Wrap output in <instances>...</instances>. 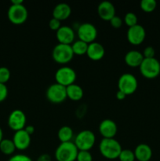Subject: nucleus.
<instances>
[{
	"label": "nucleus",
	"mask_w": 160,
	"mask_h": 161,
	"mask_svg": "<svg viewBox=\"0 0 160 161\" xmlns=\"http://www.w3.org/2000/svg\"><path fill=\"white\" fill-rule=\"evenodd\" d=\"M100 154L108 160H115L122 150L120 143L115 138H103L99 144Z\"/></svg>",
	"instance_id": "f257e3e1"
},
{
	"label": "nucleus",
	"mask_w": 160,
	"mask_h": 161,
	"mask_svg": "<svg viewBox=\"0 0 160 161\" xmlns=\"http://www.w3.org/2000/svg\"><path fill=\"white\" fill-rule=\"evenodd\" d=\"M78 149L73 142L61 143L55 151L56 161H76Z\"/></svg>",
	"instance_id": "f03ea898"
},
{
	"label": "nucleus",
	"mask_w": 160,
	"mask_h": 161,
	"mask_svg": "<svg viewBox=\"0 0 160 161\" xmlns=\"http://www.w3.org/2000/svg\"><path fill=\"white\" fill-rule=\"evenodd\" d=\"M139 69L141 75L148 80L157 78L160 75V62L155 58H144Z\"/></svg>",
	"instance_id": "7ed1b4c3"
},
{
	"label": "nucleus",
	"mask_w": 160,
	"mask_h": 161,
	"mask_svg": "<svg viewBox=\"0 0 160 161\" xmlns=\"http://www.w3.org/2000/svg\"><path fill=\"white\" fill-rule=\"evenodd\" d=\"M53 61L59 64H66L74 58V53L71 45L58 43L53 47L52 51Z\"/></svg>",
	"instance_id": "20e7f679"
},
{
	"label": "nucleus",
	"mask_w": 160,
	"mask_h": 161,
	"mask_svg": "<svg viewBox=\"0 0 160 161\" xmlns=\"http://www.w3.org/2000/svg\"><path fill=\"white\" fill-rule=\"evenodd\" d=\"M96 136L89 130H83L75 136L74 143L78 151H89L94 146Z\"/></svg>",
	"instance_id": "39448f33"
},
{
	"label": "nucleus",
	"mask_w": 160,
	"mask_h": 161,
	"mask_svg": "<svg viewBox=\"0 0 160 161\" xmlns=\"http://www.w3.org/2000/svg\"><path fill=\"white\" fill-rule=\"evenodd\" d=\"M138 87L137 79L131 73H124L118 80V88L126 96L134 94Z\"/></svg>",
	"instance_id": "423d86ee"
},
{
	"label": "nucleus",
	"mask_w": 160,
	"mask_h": 161,
	"mask_svg": "<svg viewBox=\"0 0 160 161\" xmlns=\"http://www.w3.org/2000/svg\"><path fill=\"white\" fill-rule=\"evenodd\" d=\"M76 72L72 68L68 66H62L59 68L55 72L56 83L62 86H67L74 84L76 80Z\"/></svg>",
	"instance_id": "0eeeda50"
},
{
	"label": "nucleus",
	"mask_w": 160,
	"mask_h": 161,
	"mask_svg": "<svg viewBox=\"0 0 160 161\" xmlns=\"http://www.w3.org/2000/svg\"><path fill=\"white\" fill-rule=\"evenodd\" d=\"M8 19L13 25H20L24 23L28 17V12L24 5H11L8 9Z\"/></svg>",
	"instance_id": "6e6552de"
},
{
	"label": "nucleus",
	"mask_w": 160,
	"mask_h": 161,
	"mask_svg": "<svg viewBox=\"0 0 160 161\" xmlns=\"http://www.w3.org/2000/svg\"><path fill=\"white\" fill-rule=\"evenodd\" d=\"M47 100L53 104H60L67 99V91L65 86L55 83L50 85L45 93Z\"/></svg>",
	"instance_id": "1a4fd4ad"
},
{
	"label": "nucleus",
	"mask_w": 160,
	"mask_h": 161,
	"mask_svg": "<svg viewBox=\"0 0 160 161\" xmlns=\"http://www.w3.org/2000/svg\"><path fill=\"white\" fill-rule=\"evenodd\" d=\"M77 35L79 40L89 44L95 42L97 37V29L93 24L83 23L78 26Z\"/></svg>",
	"instance_id": "9d476101"
},
{
	"label": "nucleus",
	"mask_w": 160,
	"mask_h": 161,
	"mask_svg": "<svg viewBox=\"0 0 160 161\" xmlns=\"http://www.w3.org/2000/svg\"><path fill=\"white\" fill-rule=\"evenodd\" d=\"M26 115L20 109L12 111L8 117V126L15 132L24 129L26 127Z\"/></svg>",
	"instance_id": "9b49d317"
},
{
	"label": "nucleus",
	"mask_w": 160,
	"mask_h": 161,
	"mask_svg": "<svg viewBox=\"0 0 160 161\" xmlns=\"http://www.w3.org/2000/svg\"><path fill=\"white\" fill-rule=\"evenodd\" d=\"M126 38L128 42L133 46H139L142 43L146 38V31L141 25L129 28L127 30Z\"/></svg>",
	"instance_id": "f8f14e48"
},
{
	"label": "nucleus",
	"mask_w": 160,
	"mask_h": 161,
	"mask_svg": "<svg viewBox=\"0 0 160 161\" xmlns=\"http://www.w3.org/2000/svg\"><path fill=\"white\" fill-rule=\"evenodd\" d=\"M56 37L59 43L72 45L75 42V33L71 27L62 25L56 31Z\"/></svg>",
	"instance_id": "ddd939ff"
},
{
	"label": "nucleus",
	"mask_w": 160,
	"mask_h": 161,
	"mask_svg": "<svg viewBox=\"0 0 160 161\" xmlns=\"http://www.w3.org/2000/svg\"><path fill=\"white\" fill-rule=\"evenodd\" d=\"M99 132L104 138H114L118 132V126L111 119H105L99 125Z\"/></svg>",
	"instance_id": "4468645a"
},
{
	"label": "nucleus",
	"mask_w": 160,
	"mask_h": 161,
	"mask_svg": "<svg viewBox=\"0 0 160 161\" xmlns=\"http://www.w3.org/2000/svg\"><path fill=\"white\" fill-rule=\"evenodd\" d=\"M13 142L15 145L16 149L18 150H25L31 145V135H28L24 130L16 131L13 137Z\"/></svg>",
	"instance_id": "2eb2a0df"
},
{
	"label": "nucleus",
	"mask_w": 160,
	"mask_h": 161,
	"mask_svg": "<svg viewBox=\"0 0 160 161\" xmlns=\"http://www.w3.org/2000/svg\"><path fill=\"white\" fill-rule=\"evenodd\" d=\"M97 14L100 19L110 21L115 16V8L109 1H103L97 6Z\"/></svg>",
	"instance_id": "dca6fc26"
},
{
	"label": "nucleus",
	"mask_w": 160,
	"mask_h": 161,
	"mask_svg": "<svg viewBox=\"0 0 160 161\" xmlns=\"http://www.w3.org/2000/svg\"><path fill=\"white\" fill-rule=\"evenodd\" d=\"M86 55L90 60L97 61L101 60L105 55V49L100 42H93L88 45Z\"/></svg>",
	"instance_id": "f3484780"
},
{
	"label": "nucleus",
	"mask_w": 160,
	"mask_h": 161,
	"mask_svg": "<svg viewBox=\"0 0 160 161\" xmlns=\"http://www.w3.org/2000/svg\"><path fill=\"white\" fill-rule=\"evenodd\" d=\"M144 59L143 53L138 50H130L125 53L124 57V61L125 64L131 68L140 67Z\"/></svg>",
	"instance_id": "a211bd4d"
},
{
	"label": "nucleus",
	"mask_w": 160,
	"mask_h": 161,
	"mask_svg": "<svg viewBox=\"0 0 160 161\" xmlns=\"http://www.w3.org/2000/svg\"><path fill=\"white\" fill-rule=\"evenodd\" d=\"M72 14V8L68 4L64 3L56 5L53 10V17L63 21L68 18Z\"/></svg>",
	"instance_id": "6ab92c4d"
},
{
	"label": "nucleus",
	"mask_w": 160,
	"mask_h": 161,
	"mask_svg": "<svg viewBox=\"0 0 160 161\" xmlns=\"http://www.w3.org/2000/svg\"><path fill=\"white\" fill-rule=\"evenodd\" d=\"M133 152L135 158L138 161H149L152 157V148L144 143L138 145Z\"/></svg>",
	"instance_id": "aec40b11"
},
{
	"label": "nucleus",
	"mask_w": 160,
	"mask_h": 161,
	"mask_svg": "<svg viewBox=\"0 0 160 161\" xmlns=\"http://www.w3.org/2000/svg\"><path fill=\"white\" fill-rule=\"evenodd\" d=\"M66 91H67V98L74 101V102L80 101L84 95V91H83V88L79 85L75 84V83L67 86Z\"/></svg>",
	"instance_id": "412c9836"
},
{
	"label": "nucleus",
	"mask_w": 160,
	"mask_h": 161,
	"mask_svg": "<svg viewBox=\"0 0 160 161\" xmlns=\"http://www.w3.org/2000/svg\"><path fill=\"white\" fill-rule=\"evenodd\" d=\"M74 136V132L72 127L69 126H63L59 129L57 132L58 139L61 143L72 142Z\"/></svg>",
	"instance_id": "4be33fe9"
},
{
	"label": "nucleus",
	"mask_w": 160,
	"mask_h": 161,
	"mask_svg": "<svg viewBox=\"0 0 160 161\" xmlns=\"http://www.w3.org/2000/svg\"><path fill=\"white\" fill-rule=\"evenodd\" d=\"M16 149H17L13 140L3 138V141L0 142V151L5 155H12Z\"/></svg>",
	"instance_id": "5701e85b"
},
{
	"label": "nucleus",
	"mask_w": 160,
	"mask_h": 161,
	"mask_svg": "<svg viewBox=\"0 0 160 161\" xmlns=\"http://www.w3.org/2000/svg\"><path fill=\"white\" fill-rule=\"evenodd\" d=\"M88 45H89L88 43L78 39V40L75 41L71 45V47H72L74 55H79V56H81V55L86 54Z\"/></svg>",
	"instance_id": "b1692460"
},
{
	"label": "nucleus",
	"mask_w": 160,
	"mask_h": 161,
	"mask_svg": "<svg viewBox=\"0 0 160 161\" xmlns=\"http://www.w3.org/2000/svg\"><path fill=\"white\" fill-rule=\"evenodd\" d=\"M156 6L157 3L155 0H142L140 3V7L145 13L153 12Z\"/></svg>",
	"instance_id": "393cba45"
},
{
	"label": "nucleus",
	"mask_w": 160,
	"mask_h": 161,
	"mask_svg": "<svg viewBox=\"0 0 160 161\" xmlns=\"http://www.w3.org/2000/svg\"><path fill=\"white\" fill-rule=\"evenodd\" d=\"M118 159L120 161H135L136 160L134 152L128 149H122Z\"/></svg>",
	"instance_id": "a878e982"
},
{
	"label": "nucleus",
	"mask_w": 160,
	"mask_h": 161,
	"mask_svg": "<svg viewBox=\"0 0 160 161\" xmlns=\"http://www.w3.org/2000/svg\"><path fill=\"white\" fill-rule=\"evenodd\" d=\"M137 16L133 12L127 13L124 17V22L129 28H131V27L137 25Z\"/></svg>",
	"instance_id": "bb28decb"
},
{
	"label": "nucleus",
	"mask_w": 160,
	"mask_h": 161,
	"mask_svg": "<svg viewBox=\"0 0 160 161\" xmlns=\"http://www.w3.org/2000/svg\"><path fill=\"white\" fill-rule=\"evenodd\" d=\"M11 76L10 71L6 67H0V83L6 84Z\"/></svg>",
	"instance_id": "cd10ccee"
},
{
	"label": "nucleus",
	"mask_w": 160,
	"mask_h": 161,
	"mask_svg": "<svg viewBox=\"0 0 160 161\" xmlns=\"http://www.w3.org/2000/svg\"><path fill=\"white\" fill-rule=\"evenodd\" d=\"M76 161H93V156L89 151H78Z\"/></svg>",
	"instance_id": "c85d7f7f"
},
{
	"label": "nucleus",
	"mask_w": 160,
	"mask_h": 161,
	"mask_svg": "<svg viewBox=\"0 0 160 161\" xmlns=\"http://www.w3.org/2000/svg\"><path fill=\"white\" fill-rule=\"evenodd\" d=\"M61 26H62V25H61V20H57V19L56 18L52 17L50 20V21H49V27H50V29L53 30V31H56Z\"/></svg>",
	"instance_id": "c756f323"
},
{
	"label": "nucleus",
	"mask_w": 160,
	"mask_h": 161,
	"mask_svg": "<svg viewBox=\"0 0 160 161\" xmlns=\"http://www.w3.org/2000/svg\"><path fill=\"white\" fill-rule=\"evenodd\" d=\"M110 25L112 28H119L122 27V24H123V20L119 16H115L111 20H110Z\"/></svg>",
	"instance_id": "7c9ffc66"
},
{
	"label": "nucleus",
	"mask_w": 160,
	"mask_h": 161,
	"mask_svg": "<svg viewBox=\"0 0 160 161\" xmlns=\"http://www.w3.org/2000/svg\"><path fill=\"white\" fill-rule=\"evenodd\" d=\"M8 161H32V160L25 154H16L11 157Z\"/></svg>",
	"instance_id": "2f4dec72"
},
{
	"label": "nucleus",
	"mask_w": 160,
	"mask_h": 161,
	"mask_svg": "<svg viewBox=\"0 0 160 161\" xmlns=\"http://www.w3.org/2000/svg\"><path fill=\"white\" fill-rule=\"evenodd\" d=\"M142 53L144 58H154L155 55V50L152 47H147L144 48Z\"/></svg>",
	"instance_id": "473e14b6"
},
{
	"label": "nucleus",
	"mask_w": 160,
	"mask_h": 161,
	"mask_svg": "<svg viewBox=\"0 0 160 161\" xmlns=\"http://www.w3.org/2000/svg\"><path fill=\"white\" fill-rule=\"evenodd\" d=\"M8 96V88L6 84L0 83V102H4Z\"/></svg>",
	"instance_id": "72a5a7b5"
},
{
	"label": "nucleus",
	"mask_w": 160,
	"mask_h": 161,
	"mask_svg": "<svg viewBox=\"0 0 160 161\" xmlns=\"http://www.w3.org/2000/svg\"><path fill=\"white\" fill-rule=\"evenodd\" d=\"M37 161H52V158L49 154L44 153L38 157Z\"/></svg>",
	"instance_id": "f704fd0d"
},
{
	"label": "nucleus",
	"mask_w": 160,
	"mask_h": 161,
	"mask_svg": "<svg viewBox=\"0 0 160 161\" xmlns=\"http://www.w3.org/2000/svg\"><path fill=\"white\" fill-rule=\"evenodd\" d=\"M24 130L25 131H26L27 133L28 134V135H33V134H34L35 130V128L34 126L28 125V126H26V127H24Z\"/></svg>",
	"instance_id": "c9c22d12"
},
{
	"label": "nucleus",
	"mask_w": 160,
	"mask_h": 161,
	"mask_svg": "<svg viewBox=\"0 0 160 161\" xmlns=\"http://www.w3.org/2000/svg\"><path fill=\"white\" fill-rule=\"evenodd\" d=\"M115 96H116V98L119 101L124 100V99L125 98V97H126V95H125L123 92H122V91H118L117 92H116Z\"/></svg>",
	"instance_id": "e433bc0d"
},
{
	"label": "nucleus",
	"mask_w": 160,
	"mask_h": 161,
	"mask_svg": "<svg viewBox=\"0 0 160 161\" xmlns=\"http://www.w3.org/2000/svg\"><path fill=\"white\" fill-rule=\"evenodd\" d=\"M24 4L23 0H12L11 5H22Z\"/></svg>",
	"instance_id": "4c0bfd02"
},
{
	"label": "nucleus",
	"mask_w": 160,
	"mask_h": 161,
	"mask_svg": "<svg viewBox=\"0 0 160 161\" xmlns=\"http://www.w3.org/2000/svg\"><path fill=\"white\" fill-rule=\"evenodd\" d=\"M3 130H2V128L0 127V142L3 141Z\"/></svg>",
	"instance_id": "58836bf2"
}]
</instances>
